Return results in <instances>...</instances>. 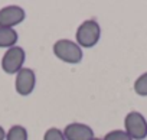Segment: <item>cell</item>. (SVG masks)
Segmentation results:
<instances>
[{"instance_id":"cell-1","label":"cell","mask_w":147,"mask_h":140,"mask_svg":"<svg viewBox=\"0 0 147 140\" xmlns=\"http://www.w3.org/2000/svg\"><path fill=\"white\" fill-rule=\"evenodd\" d=\"M53 53L58 59L65 64L77 65L82 61V48L74 41L69 39H59L53 43Z\"/></svg>"},{"instance_id":"cell-2","label":"cell","mask_w":147,"mask_h":140,"mask_svg":"<svg viewBox=\"0 0 147 140\" xmlns=\"http://www.w3.org/2000/svg\"><path fill=\"white\" fill-rule=\"evenodd\" d=\"M77 43L81 48H92L100 42L101 38V28L97 20L88 19L84 20L77 29Z\"/></svg>"},{"instance_id":"cell-3","label":"cell","mask_w":147,"mask_h":140,"mask_svg":"<svg viewBox=\"0 0 147 140\" xmlns=\"http://www.w3.org/2000/svg\"><path fill=\"white\" fill-rule=\"evenodd\" d=\"M124 131L133 140H144L147 137V120L138 111H130L124 118Z\"/></svg>"},{"instance_id":"cell-4","label":"cell","mask_w":147,"mask_h":140,"mask_svg":"<svg viewBox=\"0 0 147 140\" xmlns=\"http://www.w3.org/2000/svg\"><path fill=\"white\" fill-rule=\"evenodd\" d=\"M25 61H26V53H25L23 48H20V46L9 48L2 58V69L6 74H10V75L18 74L23 68Z\"/></svg>"},{"instance_id":"cell-5","label":"cell","mask_w":147,"mask_h":140,"mask_svg":"<svg viewBox=\"0 0 147 140\" xmlns=\"http://www.w3.org/2000/svg\"><path fill=\"white\" fill-rule=\"evenodd\" d=\"M36 87V75L33 72V69L30 68H22L20 71L16 74L15 80V88L19 95H30Z\"/></svg>"},{"instance_id":"cell-6","label":"cell","mask_w":147,"mask_h":140,"mask_svg":"<svg viewBox=\"0 0 147 140\" xmlns=\"http://www.w3.org/2000/svg\"><path fill=\"white\" fill-rule=\"evenodd\" d=\"M26 18V13L23 7L20 6H6L3 9H0V28H7L13 29L15 26L20 25Z\"/></svg>"},{"instance_id":"cell-7","label":"cell","mask_w":147,"mask_h":140,"mask_svg":"<svg viewBox=\"0 0 147 140\" xmlns=\"http://www.w3.org/2000/svg\"><path fill=\"white\" fill-rule=\"evenodd\" d=\"M66 140H94V130L84 123H69L63 129Z\"/></svg>"},{"instance_id":"cell-8","label":"cell","mask_w":147,"mask_h":140,"mask_svg":"<svg viewBox=\"0 0 147 140\" xmlns=\"http://www.w3.org/2000/svg\"><path fill=\"white\" fill-rule=\"evenodd\" d=\"M19 39V35L15 29L0 28V48H13L16 46V42Z\"/></svg>"},{"instance_id":"cell-9","label":"cell","mask_w":147,"mask_h":140,"mask_svg":"<svg viewBox=\"0 0 147 140\" xmlns=\"http://www.w3.org/2000/svg\"><path fill=\"white\" fill-rule=\"evenodd\" d=\"M6 140H28V130L20 124H15L6 133Z\"/></svg>"},{"instance_id":"cell-10","label":"cell","mask_w":147,"mask_h":140,"mask_svg":"<svg viewBox=\"0 0 147 140\" xmlns=\"http://www.w3.org/2000/svg\"><path fill=\"white\" fill-rule=\"evenodd\" d=\"M134 93L140 97H147V72L141 74L134 81Z\"/></svg>"},{"instance_id":"cell-11","label":"cell","mask_w":147,"mask_h":140,"mask_svg":"<svg viewBox=\"0 0 147 140\" xmlns=\"http://www.w3.org/2000/svg\"><path fill=\"white\" fill-rule=\"evenodd\" d=\"M102 140H133L124 130H111L108 131Z\"/></svg>"},{"instance_id":"cell-12","label":"cell","mask_w":147,"mask_h":140,"mask_svg":"<svg viewBox=\"0 0 147 140\" xmlns=\"http://www.w3.org/2000/svg\"><path fill=\"white\" fill-rule=\"evenodd\" d=\"M43 140H66L63 136V131L56 129V127H51L45 131L43 134Z\"/></svg>"},{"instance_id":"cell-13","label":"cell","mask_w":147,"mask_h":140,"mask_svg":"<svg viewBox=\"0 0 147 140\" xmlns=\"http://www.w3.org/2000/svg\"><path fill=\"white\" fill-rule=\"evenodd\" d=\"M0 140H6V131L2 126H0Z\"/></svg>"},{"instance_id":"cell-14","label":"cell","mask_w":147,"mask_h":140,"mask_svg":"<svg viewBox=\"0 0 147 140\" xmlns=\"http://www.w3.org/2000/svg\"><path fill=\"white\" fill-rule=\"evenodd\" d=\"M94 140H102V139H97V137H94Z\"/></svg>"}]
</instances>
